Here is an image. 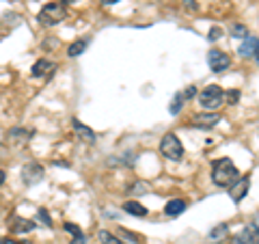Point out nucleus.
I'll return each mask as SVG.
<instances>
[{
    "mask_svg": "<svg viewBox=\"0 0 259 244\" xmlns=\"http://www.w3.org/2000/svg\"><path fill=\"white\" fill-rule=\"evenodd\" d=\"M257 37H246L244 42H242V46L238 48V52L242 56H255V50H257Z\"/></svg>",
    "mask_w": 259,
    "mask_h": 244,
    "instance_id": "obj_16",
    "label": "nucleus"
},
{
    "mask_svg": "<svg viewBox=\"0 0 259 244\" xmlns=\"http://www.w3.org/2000/svg\"><path fill=\"white\" fill-rule=\"evenodd\" d=\"M39 221H41V223H46V227H52V218H50V214H48V210H39Z\"/></svg>",
    "mask_w": 259,
    "mask_h": 244,
    "instance_id": "obj_24",
    "label": "nucleus"
},
{
    "mask_svg": "<svg viewBox=\"0 0 259 244\" xmlns=\"http://www.w3.org/2000/svg\"><path fill=\"white\" fill-rule=\"evenodd\" d=\"M184 5H186V9L188 11H199V5L194 3V0H184Z\"/></svg>",
    "mask_w": 259,
    "mask_h": 244,
    "instance_id": "obj_27",
    "label": "nucleus"
},
{
    "mask_svg": "<svg viewBox=\"0 0 259 244\" xmlns=\"http://www.w3.org/2000/svg\"><path fill=\"white\" fill-rule=\"evenodd\" d=\"M97 238H100V242L102 244H125L123 240H119L117 235H112L110 231H106V229H102L100 233H97Z\"/></svg>",
    "mask_w": 259,
    "mask_h": 244,
    "instance_id": "obj_19",
    "label": "nucleus"
},
{
    "mask_svg": "<svg viewBox=\"0 0 259 244\" xmlns=\"http://www.w3.org/2000/svg\"><path fill=\"white\" fill-rule=\"evenodd\" d=\"M186 100H184V93H175V97H173V102H171V115H177V112L182 110V104H184Z\"/></svg>",
    "mask_w": 259,
    "mask_h": 244,
    "instance_id": "obj_21",
    "label": "nucleus"
},
{
    "mask_svg": "<svg viewBox=\"0 0 259 244\" xmlns=\"http://www.w3.org/2000/svg\"><path fill=\"white\" fill-rule=\"evenodd\" d=\"M223 37V28L221 26H212V30H209V42H218V39Z\"/></svg>",
    "mask_w": 259,
    "mask_h": 244,
    "instance_id": "obj_23",
    "label": "nucleus"
},
{
    "mask_svg": "<svg viewBox=\"0 0 259 244\" xmlns=\"http://www.w3.org/2000/svg\"><path fill=\"white\" fill-rule=\"evenodd\" d=\"M74 130H76V134L82 138L84 143H95V132L91 128H87L82 121H78V119H74Z\"/></svg>",
    "mask_w": 259,
    "mask_h": 244,
    "instance_id": "obj_12",
    "label": "nucleus"
},
{
    "mask_svg": "<svg viewBox=\"0 0 259 244\" xmlns=\"http://www.w3.org/2000/svg\"><path fill=\"white\" fill-rule=\"evenodd\" d=\"M7 225H9V229L13 233H28L35 229V221H26V218H20V216H11L9 221H7Z\"/></svg>",
    "mask_w": 259,
    "mask_h": 244,
    "instance_id": "obj_10",
    "label": "nucleus"
},
{
    "mask_svg": "<svg viewBox=\"0 0 259 244\" xmlns=\"http://www.w3.org/2000/svg\"><path fill=\"white\" fill-rule=\"evenodd\" d=\"M227 100H229L231 104H238V100H240V91H236V89H231V91L227 93Z\"/></svg>",
    "mask_w": 259,
    "mask_h": 244,
    "instance_id": "obj_26",
    "label": "nucleus"
},
{
    "mask_svg": "<svg viewBox=\"0 0 259 244\" xmlns=\"http://www.w3.org/2000/svg\"><path fill=\"white\" fill-rule=\"evenodd\" d=\"M229 244H259V227L255 223L244 225V229L233 235Z\"/></svg>",
    "mask_w": 259,
    "mask_h": 244,
    "instance_id": "obj_5",
    "label": "nucleus"
},
{
    "mask_svg": "<svg viewBox=\"0 0 259 244\" xmlns=\"http://www.w3.org/2000/svg\"><path fill=\"white\" fill-rule=\"evenodd\" d=\"M160 151H162V156L168 158V160H173V162L184 160V147H182L180 138H177L173 132H166L164 136H162Z\"/></svg>",
    "mask_w": 259,
    "mask_h": 244,
    "instance_id": "obj_3",
    "label": "nucleus"
},
{
    "mask_svg": "<svg viewBox=\"0 0 259 244\" xmlns=\"http://www.w3.org/2000/svg\"><path fill=\"white\" fill-rule=\"evenodd\" d=\"M63 229L67 231V233L74 235V240H71V244H84V242H87L84 233H82V229H80L78 225H74V223H65V225H63Z\"/></svg>",
    "mask_w": 259,
    "mask_h": 244,
    "instance_id": "obj_17",
    "label": "nucleus"
},
{
    "mask_svg": "<svg viewBox=\"0 0 259 244\" xmlns=\"http://www.w3.org/2000/svg\"><path fill=\"white\" fill-rule=\"evenodd\" d=\"M255 61L259 63V42H257V50H255Z\"/></svg>",
    "mask_w": 259,
    "mask_h": 244,
    "instance_id": "obj_31",
    "label": "nucleus"
},
{
    "mask_svg": "<svg viewBox=\"0 0 259 244\" xmlns=\"http://www.w3.org/2000/svg\"><path fill=\"white\" fill-rule=\"evenodd\" d=\"M223 100H225V91H223V87H218V85H209L199 93V104L209 112H214L221 106Z\"/></svg>",
    "mask_w": 259,
    "mask_h": 244,
    "instance_id": "obj_4",
    "label": "nucleus"
},
{
    "mask_svg": "<svg viewBox=\"0 0 259 244\" xmlns=\"http://www.w3.org/2000/svg\"><path fill=\"white\" fill-rule=\"evenodd\" d=\"M221 124V115L218 112H201L192 119V126L194 128H201V130H212Z\"/></svg>",
    "mask_w": 259,
    "mask_h": 244,
    "instance_id": "obj_9",
    "label": "nucleus"
},
{
    "mask_svg": "<svg viewBox=\"0 0 259 244\" xmlns=\"http://www.w3.org/2000/svg\"><path fill=\"white\" fill-rule=\"evenodd\" d=\"M123 210H125L130 216H139V218L147 216V212H149V210L145 208V206H141L139 201H127V203H123Z\"/></svg>",
    "mask_w": 259,
    "mask_h": 244,
    "instance_id": "obj_14",
    "label": "nucleus"
},
{
    "mask_svg": "<svg viewBox=\"0 0 259 244\" xmlns=\"http://www.w3.org/2000/svg\"><path fill=\"white\" fill-rule=\"evenodd\" d=\"M63 3H78V0H63Z\"/></svg>",
    "mask_w": 259,
    "mask_h": 244,
    "instance_id": "obj_32",
    "label": "nucleus"
},
{
    "mask_svg": "<svg viewBox=\"0 0 259 244\" xmlns=\"http://www.w3.org/2000/svg\"><path fill=\"white\" fill-rule=\"evenodd\" d=\"M0 244H28V242H18V240H11V238H5V240H0Z\"/></svg>",
    "mask_w": 259,
    "mask_h": 244,
    "instance_id": "obj_28",
    "label": "nucleus"
},
{
    "mask_svg": "<svg viewBox=\"0 0 259 244\" xmlns=\"http://www.w3.org/2000/svg\"><path fill=\"white\" fill-rule=\"evenodd\" d=\"M207 65L214 74H221V71L229 69L231 59H229V54H225L221 50H212V52H207Z\"/></svg>",
    "mask_w": 259,
    "mask_h": 244,
    "instance_id": "obj_6",
    "label": "nucleus"
},
{
    "mask_svg": "<svg viewBox=\"0 0 259 244\" xmlns=\"http://www.w3.org/2000/svg\"><path fill=\"white\" fill-rule=\"evenodd\" d=\"M104 5H115V3H119V0H102Z\"/></svg>",
    "mask_w": 259,
    "mask_h": 244,
    "instance_id": "obj_30",
    "label": "nucleus"
},
{
    "mask_svg": "<svg viewBox=\"0 0 259 244\" xmlns=\"http://www.w3.org/2000/svg\"><path fill=\"white\" fill-rule=\"evenodd\" d=\"M229 32H231L233 39H246V37H250L248 35V28L244 26V24H233Z\"/></svg>",
    "mask_w": 259,
    "mask_h": 244,
    "instance_id": "obj_20",
    "label": "nucleus"
},
{
    "mask_svg": "<svg viewBox=\"0 0 259 244\" xmlns=\"http://www.w3.org/2000/svg\"><path fill=\"white\" fill-rule=\"evenodd\" d=\"M56 69V65L52 61H48V59H39L35 65H32V69H30V74L32 78H44L48 74H52V71Z\"/></svg>",
    "mask_w": 259,
    "mask_h": 244,
    "instance_id": "obj_11",
    "label": "nucleus"
},
{
    "mask_svg": "<svg viewBox=\"0 0 259 244\" xmlns=\"http://www.w3.org/2000/svg\"><path fill=\"white\" fill-rule=\"evenodd\" d=\"M248 188H250V177L248 175H240V180L229 188V197L236 203H240L248 194Z\"/></svg>",
    "mask_w": 259,
    "mask_h": 244,
    "instance_id": "obj_7",
    "label": "nucleus"
},
{
    "mask_svg": "<svg viewBox=\"0 0 259 244\" xmlns=\"http://www.w3.org/2000/svg\"><path fill=\"white\" fill-rule=\"evenodd\" d=\"M22 180L26 182L28 186L41 182L44 180V167L37 165V162H30V165H26V167L22 169Z\"/></svg>",
    "mask_w": 259,
    "mask_h": 244,
    "instance_id": "obj_8",
    "label": "nucleus"
},
{
    "mask_svg": "<svg viewBox=\"0 0 259 244\" xmlns=\"http://www.w3.org/2000/svg\"><path fill=\"white\" fill-rule=\"evenodd\" d=\"M240 180V171L233 165V160L229 158H221L212 165V182L221 188H231L233 184Z\"/></svg>",
    "mask_w": 259,
    "mask_h": 244,
    "instance_id": "obj_1",
    "label": "nucleus"
},
{
    "mask_svg": "<svg viewBox=\"0 0 259 244\" xmlns=\"http://www.w3.org/2000/svg\"><path fill=\"white\" fill-rule=\"evenodd\" d=\"M184 210H186V201H182V199H171V201L166 203V208H164V214H166V216H180Z\"/></svg>",
    "mask_w": 259,
    "mask_h": 244,
    "instance_id": "obj_15",
    "label": "nucleus"
},
{
    "mask_svg": "<svg viewBox=\"0 0 259 244\" xmlns=\"http://www.w3.org/2000/svg\"><path fill=\"white\" fill-rule=\"evenodd\" d=\"M227 231H229V229H227V225H218L216 229L209 231V238H212V240H223L227 235Z\"/></svg>",
    "mask_w": 259,
    "mask_h": 244,
    "instance_id": "obj_22",
    "label": "nucleus"
},
{
    "mask_svg": "<svg viewBox=\"0 0 259 244\" xmlns=\"http://www.w3.org/2000/svg\"><path fill=\"white\" fill-rule=\"evenodd\" d=\"M87 46H89V39H80V42H74V44L67 48V54L69 56H80V54L87 50Z\"/></svg>",
    "mask_w": 259,
    "mask_h": 244,
    "instance_id": "obj_18",
    "label": "nucleus"
},
{
    "mask_svg": "<svg viewBox=\"0 0 259 244\" xmlns=\"http://www.w3.org/2000/svg\"><path fill=\"white\" fill-rule=\"evenodd\" d=\"M5 180H7V175H5V171H0V186L5 184Z\"/></svg>",
    "mask_w": 259,
    "mask_h": 244,
    "instance_id": "obj_29",
    "label": "nucleus"
},
{
    "mask_svg": "<svg viewBox=\"0 0 259 244\" xmlns=\"http://www.w3.org/2000/svg\"><path fill=\"white\" fill-rule=\"evenodd\" d=\"M65 18H67V7H65V3H48L37 15L39 24H44V26H56V24H61Z\"/></svg>",
    "mask_w": 259,
    "mask_h": 244,
    "instance_id": "obj_2",
    "label": "nucleus"
},
{
    "mask_svg": "<svg viewBox=\"0 0 259 244\" xmlns=\"http://www.w3.org/2000/svg\"><path fill=\"white\" fill-rule=\"evenodd\" d=\"M30 136H32V130H24V128H13V130H9V141H13V143L24 145V143H28Z\"/></svg>",
    "mask_w": 259,
    "mask_h": 244,
    "instance_id": "obj_13",
    "label": "nucleus"
},
{
    "mask_svg": "<svg viewBox=\"0 0 259 244\" xmlns=\"http://www.w3.org/2000/svg\"><path fill=\"white\" fill-rule=\"evenodd\" d=\"M194 95H197V87H194V85L186 87V91H184V100H192Z\"/></svg>",
    "mask_w": 259,
    "mask_h": 244,
    "instance_id": "obj_25",
    "label": "nucleus"
}]
</instances>
